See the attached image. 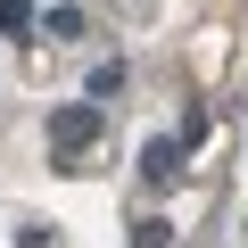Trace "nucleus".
Wrapping results in <instances>:
<instances>
[{"label":"nucleus","instance_id":"1","mask_svg":"<svg viewBox=\"0 0 248 248\" xmlns=\"http://www.w3.org/2000/svg\"><path fill=\"white\" fill-rule=\"evenodd\" d=\"M99 124H108V108H91V99L50 108V149H58V157H83V149L99 141Z\"/></svg>","mask_w":248,"mask_h":248},{"label":"nucleus","instance_id":"3","mask_svg":"<svg viewBox=\"0 0 248 248\" xmlns=\"http://www.w3.org/2000/svg\"><path fill=\"white\" fill-rule=\"evenodd\" d=\"M33 42H83V9H66V0H58V9L33 25Z\"/></svg>","mask_w":248,"mask_h":248},{"label":"nucleus","instance_id":"2","mask_svg":"<svg viewBox=\"0 0 248 248\" xmlns=\"http://www.w3.org/2000/svg\"><path fill=\"white\" fill-rule=\"evenodd\" d=\"M182 157H190V149H182V141H174V133H157V141H149V149H141V174H149V182H157V190H166V182H174V174H182Z\"/></svg>","mask_w":248,"mask_h":248},{"label":"nucleus","instance_id":"5","mask_svg":"<svg viewBox=\"0 0 248 248\" xmlns=\"http://www.w3.org/2000/svg\"><path fill=\"white\" fill-rule=\"evenodd\" d=\"M33 25H42V17H33V0H0V33H17V42H33Z\"/></svg>","mask_w":248,"mask_h":248},{"label":"nucleus","instance_id":"6","mask_svg":"<svg viewBox=\"0 0 248 248\" xmlns=\"http://www.w3.org/2000/svg\"><path fill=\"white\" fill-rule=\"evenodd\" d=\"M166 240H174L166 215H141V223H133V248H166Z\"/></svg>","mask_w":248,"mask_h":248},{"label":"nucleus","instance_id":"7","mask_svg":"<svg viewBox=\"0 0 248 248\" xmlns=\"http://www.w3.org/2000/svg\"><path fill=\"white\" fill-rule=\"evenodd\" d=\"M174 141H182V149H199V141H207V108H182V133H174Z\"/></svg>","mask_w":248,"mask_h":248},{"label":"nucleus","instance_id":"4","mask_svg":"<svg viewBox=\"0 0 248 248\" xmlns=\"http://www.w3.org/2000/svg\"><path fill=\"white\" fill-rule=\"evenodd\" d=\"M124 83H133V75H124V58H99V66H91V108L124 99Z\"/></svg>","mask_w":248,"mask_h":248}]
</instances>
